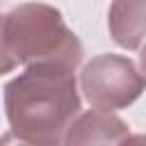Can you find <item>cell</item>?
<instances>
[{"instance_id": "1", "label": "cell", "mask_w": 146, "mask_h": 146, "mask_svg": "<svg viewBox=\"0 0 146 146\" xmlns=\"http://www.w3.org/2000/svg\"><path fill=\"white\" fill-rule=\"evenodd\" d=\"M80 107L75 71L64 66H27L5 84L9 132L32 146H62Z\"/></svg>"}, {"instance_id": "2", "label": "cell", "mask_w": 146, "mask_h": 146, "mask_svg": "<svg viewBox=\"0 0 146 146\" xmlns=\"http://www.w3.org/2000/svg\"><path fill=\"white\" fill-rule=\"evenodd\" d=\"M2 73L16 66H64L78 71L84 48L59 9L46 2H23L2 18Z\"/></svg>"}, {"instance_id": "3", "label": "cell", "mask_w": 146, "mask_h": 146, "mask_svg": "<svg viewBox=\"0 0 146 146\" xmlns=\"http://www.w3.org/2000/svg\"><path fill=\"white\" fill-rule=\"evenodd\" d=\"M80 91L96 110H123L146 91V73L139 71L132 59L105 52L84 64L80 73Z\"/></svg>"}, {"instance_id": "4", "label": "cell", "mask_w": 146, "mask_h": 146, "mask_svg": "<svg viewBox=\"0 0 146 146\" xmlns=\"http://www.w3.org/2000/svg\"><path fill=\"white\" fill-rule=\"evenodd\" d=\"M128 135L130 128L121 116L94 107L71 123L62 146H121Z\"/></svg>"}, {"instance_id": "5", "label": "cell", "mask_w": 146, "mask_h": 146, "mask_svg": "<svg viewBox=\"0 0 146 146\" xmlns=\"http://www.w3.org/2000/svg\"><path fill=\"white\" fill-rule=\"evenodd\" d=\"M110 36L125 50L146 43V0H112L107 14Z\"/></svg>"}, {"instance_id": "6", "label": "cell", "mask_w": 146, "mask_h": 146, "mask_svg": "<svg viewBox=\"0 0 146 146\" xmlns=\"http://www.w3.org/2000/svg\"><path fill=\"white\" fill-rule=\"evenodd\" d=\"M121 146H146V135H128Z\"/></svg>"}, {"instance_id": "7", "label": "cell", "mask_w": 146, "mask_h": 146, "mask_svg": "<svg viewBox=\"0 0 146 146\" xmlns=\"http://www.w3.org/2000/svg\"><path fill=\"white\" fill-rule=\"evenodd\" d=\"M139 64H141V71L146 73V46L141 48V55H139Z\"/></svg>"}, {"instance_id": "8", "label": "cell", "mask_w": 146, "mask_h": 146, "mask_svg": "<svg viewBox=\"0 0 146 146\" xmlns=\"http://www.w3.org/2000/svg\"><path fill=\"white\" fill-rule=\"evenodd\" d=\"M5 146H9V139H7V137H5ZM14 146H32V144H25V141H18V139H16Z\"/></svg>"}]
</instances>
